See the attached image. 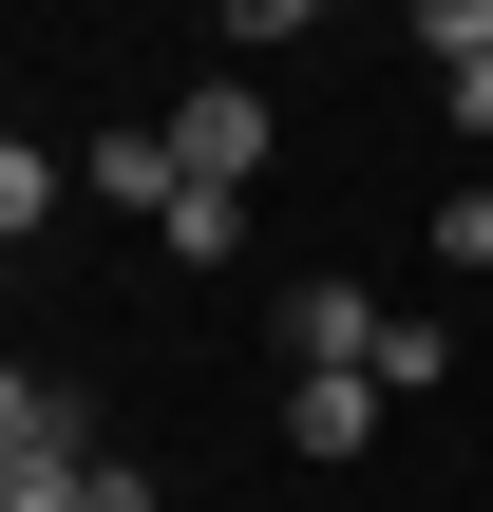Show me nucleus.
I'll use <instances>...</instances> for the list:
<instances>
[{
	"mask_svg": "<svg viewBox=\"0 0 493 512\" xmlns=\"http://www.w3.org/2000/svg\"><path fill=\"white\" fill-rule=\"evenodd\" d=\"M76 171H95V190H114V209H152V228H171V190H190V152H171V133H95V152H76Z\"/></svg>",
	"mask_w": 493,
	"mask_h": 512,
	"instance_id": "20e7f679",
	"label": "nucleus"
},
{
	"mask_svg": "<svg viewBox=\"0 0 493 512\" xmlns=\"http://www.w3.org/2000/svg\"><path fill=\"white\" fill-rule=\"evenodd\" d=\"M171 152H190L209 190H247V171H266V95H247V76H209V95L171 114Z\"/></svg>",
	"mask_w": 493,
	"mask_h": 512,
	"instance_id": "f257e3e1",
	"label": "nucleus"
},
{
	"mask_svg": "<svg viewBox=\"0 0 493 512\" xmlns=\"http://www.w3.org/2000/svg\"><path fill=\"white\" fill-rule=\"evenodd\" d=\"M304 19H323V0H228V38H304Z\"/></svg>",
	"mask_w": 493,
	"mask_h": 512,
	"instance_id": "1a4fd4ad",
	"label": "nucleus"
},
{
	"mask_svg": "<svg viewBox=\"0 0 493 512\" xmlns=\"http://www.w3.org/2000/svg\"><path fill=\"white\" fill-rule=\"evenodd\" d=\"M437 95H456V133H475V152H493V57H456Z\"/></svg>",
	"mask_w": 493,
	"mask_h": 512,
	"instance_id": "6e6552de",
	"label": "nucleus"
},
{
	"mask_svg": "<svg viewBox=\"0 0 493 512\" xmlns=\"http://www.w3.org/2000/svg\"><path fill=\"white\" fill-rule=\"evenodd\" d=\"M171 247H190V266H228V247H247V190H209V171H190V190H171Z\"/></svg>",
	"mask_w": 493,
	"mask_h": 512,
	"instance_id": "423d86ee",
	"label": "nucleus"
},
{
	"mask_svg": "<svg viewBox=\"0 0 493 512\" xmlns=\"http://www.w3.org/2000/svg\"><path fill=\"white\" fill-rule=\"evenodd\" d=\"M285 361H304V380H342V361H361V380H380V304H361V285H342V266H323V285H304V304H285Z\"/></svg>",
	"mask_w": 493,
	"mask_h": 512,
	"instance_id": "f03ea898",
	"label": "nucleus"
},
{
	"mask_svg": "<svg viewBox=\"0 0 493 512\" xmlns=\"http://www.w3.org/2000/svg\"><path fill=\"white\" fill-rule=\"evenodd\" d=\"M418 38H437V76H456V57H493V0H418Z\"/></svg>",
	"mask_w": 493,
	"mask_h": 512,
	"instance_id": "0eeeda50",
	"label": "nucleus"
},
{
	"mask_svg": "<svg viewBox=\"0 0 493 512\" xmlns=\"http://www.w3.org/2000/svg\"><path fill=\"white\" fill-rule=\"evenodd\" d=\"M456 380V323H418V304H380V399H437Z\"/></svg>",
	"mask_w": 493,
	"mask_h": 512,
	"instance_id": "39448f33",
	"label": "nucleus"
},
{
	"mask_svg": "<svg viewBox=\"0 0 493 512\" xmlns=\"http://www.w3.org/2000/svg\"><path fill=\"white\" fill-rule=\"evenodd\" d=\"M380 437V380L342 361V380H285V456H361Z\"/></svg>",
	"mask_w": 493,
	"mask_h": 512,
	"instance_id": "7ed1b4c3",
	"label": "nucleus"
}]
</instances>
